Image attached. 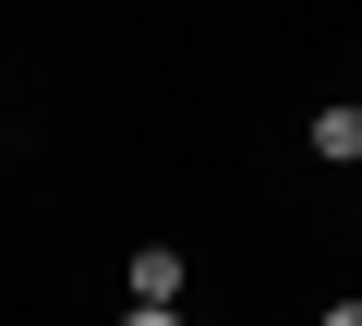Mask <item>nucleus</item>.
Returning a JSON list of instances; mask_svg holds the SVG:
<instances>
[{
	"mask_svg": "<svg viewBox=\"0 0 362 326\" xmlns=\"http://www.w3.org/2000/svg\"><path fill=\"white\" fill-rule=\"evenodd\" d=\"M314 326H362V302H326V314H314Z\"/></svg>",
	"mask_w": 362,
	"mask_h": 326,
	"instance_id": "4",
	"label": "nucleus"
},
{
	"mask_svg": "<svg viewBox=\"0 0 362 326\" xmlns=\"http://www.w3.org/2000/svg\"><path fill=\"white\" fill-rule=\"evenodd\" d=\"M121 326H181V302H133V314H121Z\"/></svg>",
	"mask_w": 362,
	"mask_h": 326,
	"instance_id": "3",
	"label": "nucleus"
},
{
	"mask_svg": "<svg viewBox=\"0 0 362 326\" xmlns=\"http://www.w3.org/2000/svg\"><path fill=\"white\" fill-rule=\"evenodd\" d=\"M133 302H181V254H169V242L133 254Z\"/></svg>",
	"mask_w": 362,
	"mask_h": 326,
	"instance_id": "2",
	"label": "nucleus"
},
{
	"mask_svg": "<svg viewBox=\"0 0 362 326\" xmlns=\"http://www.w3.org/2000/svg\"><path fill=\"white\" fill-rule=\"evenodd\" d=\"M314 157H326V170H350V157H362V109H350V97L314 109Z\"/></svg>",
	"mask_w": 362,
	"mask_h": 326,
	"instance_id": "1",
	"label": "nucleus"
}]
</instances>
